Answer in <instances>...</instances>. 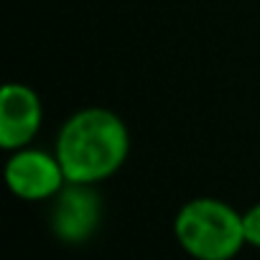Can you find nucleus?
I'll return each instance as SVG.
<instances>
[{
	"label": "nucleus",
	"instance_id": "nucleus-4",
	"mask_svg": "<svg viewBox=\"0 0 260 260\" xmlns=\"http://www.w3.org/2000/svg\"><path fill=\"white\" fill-rule=\"evenodd\" d=\"M51 232L67 242L79 245L87 242L100 222H102V202L89 184H67L54 199H51Z\"/></svg>",
	"mask_w": 260,
	"mask_h": 260
},
{
	"label": "nucleus",
	"instance_id": "nucleus-3",
	"mask_svg": "<svg viewBox=\"0 0 260 260\" xmlns=\"http://www.w3.org/2000/svg\"><path fill=\"white\" fill-rule=\"evenodd\" d=\"M6 181L8 189L26 202H46L54 199L69 181L56 153L39 151V148H21L6 164Z\"/></svg>",
	"mask_w": 260,
	"mask_h": 260
},
{
	"label": "nucleus",
	"instance_id": "nucleus-1",
	"mask_svg": "<svg viewBox=\"0 0 260 260\" xmlns=\"http://www.w3.org/2000/svg\"><path fill=\"white\" fill-rule=\"evenodd\" d=\"M130 151L127 125L105 107H84L61 125L54 153L69 184H100L117 174Z\"/></svg>",
	"mask_w": 260,
	"mask_h": 260
},
{
	"label": "nucleus",
	"instance_id": "nucleus-6",
	"mask_svg": "<svg viewBox=\"0 0 260 260\" xmlns=\"http://www.w3.org/2000/svg\"><path fill=\"white\" fill-rule=\"evenodd\" d=\"M242 227H245V242L260 250V202L242 212Z\"/></svg>",
	"mask_w": 260,
	"mask_h": 260
},
{
	"label": "nucleus",
	"instance_id": "nucleus-2",
	"mask_svg": "<svg viewBox=\"0 0 260 260\" xmlns=\"http://www.w3.org/2000/svg\"><path fill=\"white\" fill-rule=\"evenodd\" d=\"M174 237L194 260H232L247 245L242 212L212 197L191 199L179 209Z\"/></svg>",
	"mask_w": 260,
	"mask_h": 260
},
{
	"label": "nucleus",
	"instance_id": "nucleus-5",
	"mask_svg": "<svg viewBox=\"0 0 260 260\" xmlns=\"http://www.w3.org/2000/svg\"><path fill=\"white\" fill-rule=\"evenodd\" d=\"M44 105L36 89L21 82H6L0 89V148L21 151L41 130Z\"/></svg>",
	"mask_w": 260,
	"mask_h": 260
}]
</instances>
